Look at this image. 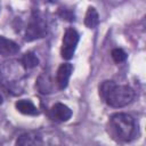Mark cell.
<instances>
[{
    "mask_svg": "<svg viewBox=\"0 0 146 146\" xmlns=\"http://www.w3.org/2000/svg\"><path fill=\"white\" fill-rule=\"evenodd\" d=\"M99 95L105 103L112 107H124L135 98V91L125 84H116L114 81L107 80L99 86Z\"/></svg>",
    "mask_w": 146,
    "mask_h": 146,
    "instance_id": "obj_1",
    "label": "cell"
},
{
    "mask_svg": "<svg viewBox=\"0 0 146 146\" xmlns=\"http://www.w3.org/2000/svg\"><path fill=\"white\" fill-rule=\"evenodd\" d=\"M108 131L117 141L127 143L136 137L137 123L130 114L115 113L110 119Z\"/></svg>",
    "mask_w": 146,
    "mask_h": 146,
    "instance_id": "obj_2",
    "label": "cell"
},
{
    "mask_svg": "<svg viewBox=\"0 0 146 146\" xmlns=\"http://www.w3.org/2000/svg\"><path fill=\"white\" fill-rule=\"evenodd\" d=\"M47 33V24L46 21L43 19V17L41 16V14L38 10H33L27 29H26V33H25V40L26 41H33L35 39H40L43 38Z\"/></svg>",
    "mask_w": 146,
    "mask_h": 146,
    "instance_id": "obj_3",
    "label": "cell"
},
{
    "mask_svg": "<svg viewBox=\"0 0 146 146\" xmlns=\"http://www.w3.org/2000/svg\"><path fill=\"white\" fill-rule=\"evenodd\" d=\"M79 33L74 29H67L63 36V44H62V57L64 59H71L74 55L76 44L79 42Z\"/></svg>",
    "mask_w": 146,
    "mask_h": 146,
    "instance_id": "obj_4",
    "label": "cell"
},
{
    "mask_svg": "<svg viewBox=\"0 0 146 146\" xmlns=\"http://www.w3.org/2000/svg\"><path fill=\"white\" fill-rule=\"evenodd\" d=\"M73 66L70 63H64L62 64L58 70H57V76H56V82L59 89H65L67 87L70 76L72 74Z\"/></svg>",
    "mask_w": 146,
    "mask_h": 146,
    "instance_id": "obj_5",
    "label": "cell"
},
{
    "mask_svg": "<svg viewBox=\"0 0 146 146\" xmlns=\"http://www.w3.org/2000/svg\"><path fill=\"white\" fill-rule=\"evenodd\" d=\"M50 114L51 117L56 121H60V122H65L68 121L72 116V111L68 106L62 104V103H57L55 104L51 110H50Z\"/></svg>",
    "mask_w": 146,
    "mask_h": 146,
    "instance_id": "obj_6",
    "label": "cell"
},
{
    "mask_svg": "<svg viewBox=\"0 0 146 146\" xmlns=\"http://www.w3.org/2000/svg\"><path fill=\"white\" fill-rule=\"evenodd\" d=\"M18 51H19V47L16 42L5 36H0V55L9 56V55H15Z\"/></svg>",
    "mask_w": 146,
    "mask_h": 146,
    "instance_id": "obj_7",
    "label": "cell"
},
{
    "mask_svg": "<svg viewBox=\"0 0 146 146\" xmlns=\"http://www.w3.org/2000/svg\"><path fill=\"white\" fill-rule=\"evenodd\" d=\"M15 106H16L17 111L21 112L22 114H25V115H38L39 114L38 108L29 99H21L18 102H16Z\"/></svg>",
    "mask_w": 146,
    "mask_h": 146,
    "instance_id": "obj_8",
    "label": "cell"
},
{
    "mask_svg": "<svg viewBox=\"0 0 146 146\" xmlns=\"http://www.w3.org/2000/svg\"><path fill=\"white\" fill-rule=\"evenodd\" d=\"M40 141V138L34 133H24L18 137L16 145L17 146H36Z\"/></svg>",
    "mask_w": 146,
    "mask_h": 146,
    "instance_id": "obj_9",
    "label": "cell"
},
{
    "mask_svg": "<svg viewBox=\"0 0 146 146\" xmlns=\"http://www.w3.org/2000/svg\"><path fill=\"white\" fill-rule=\"evenodd\" d=\"M98 23H99V16H98L97 10L94 7H89L86 13V17H84L86 26L89 29H94L98 25Z\"/></svg>",
    "mask_w": 146,
    "mask_h": 146,
    "instance_id": "obj_10",
    "label": "cell"
},
{
    "mask_svg": "<svg viewBox=\"0 0 146 146\" xmlns=\"http://www.w3.org/2000/svg\"><path fill=\"white\" fill-rule=\"evenodd\" d=\"M22 64L25 68H33L39 64V59L33 52H26L22 58Z\"/></svg>",
    "mask_w": 146,
    "mask_h": 146,
    "instance_id": "obj_11",
    "label": "cell"
},
{
    "mask_svg": "<svg viewBox=\"0 0 146 146\" xmlns=\"http://www.w3.org/2000/svg\"><path fill=\"white\" fill-rule=\"evenodd\" d=\"M111 55H112V58L114 59L115 63H122V62H124L127 59V54L120 48L113 49Z\"/></svg>",
    "mask_w": 146,
    "mask_h": 146,
    "instance_id": "obj_12",
    "label": "cell"
},
{
    "mask_svg": "<svg viewBox=\"0 0 146 146\" xmlns=\"http://www.w3.org/2000/svg\"><path fill=\"white\" fill-rule=\"evenodd\" d=\"M2 102H3V98H2V96H1V94H0V104H2Z\"/></svg>",
    "mask_w": 146,
    "mask_h": 146,
    "instance_id": "obj_13",
    "label": "cell"
}]
</instances>
